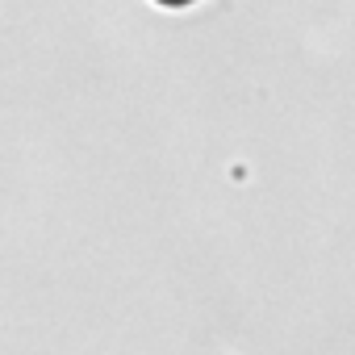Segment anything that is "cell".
<instances>
[{
  "instance_id": "cell-1",
  "label": "cell",
  "mask_w": 355,
  "mask_h": 355,
  "mask_svg": "<svg viewBox=\"0 0 355 355\" xmlns=\"http://www.w3.org/2000/svg\"><path fill=\"white\" fill-rule=\"evenodd\" d=\"M159 9H167V13H180V9H193V5H201V0H155Z\"/></svg>"
}]
</instances>
